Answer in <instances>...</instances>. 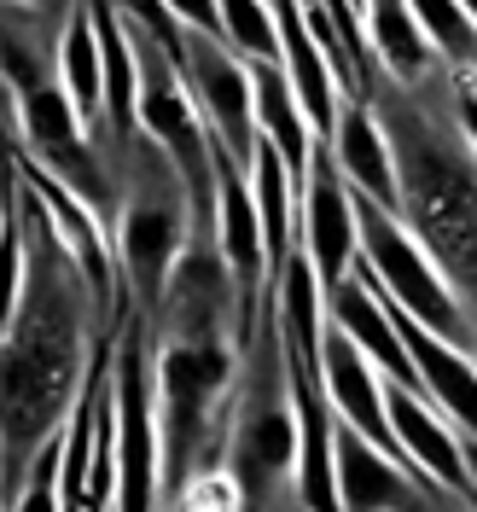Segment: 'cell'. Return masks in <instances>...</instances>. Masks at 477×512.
Masks as SVG:
<instances>
[{
	"label": "cell",
	"mask_w": 477,
	"mask_h": 512,
	"mask_svg": "<svg viewBox=\"0 0 477 512\" xmlns=\"http://www.w3.org/2000/svg\"><path fill=\"white\" fill-rule=\"evenodd\" d=\"M222 472L239 489V512H297V408H291L286 344L274 320V286L262 297L239 355Z\"/></svg>",
	"instance_id": "obj_3"
},
{
	"label": "cell",
	"mask_w": 477,
	"mask_h": 512,
	"mask_svg": "<svg viewBox=\"0 0 477 512\" xmlns=\"http://www.w3.org/2000/svg\"><path fill=\"white\" fill-rule=\"evenodd\" d=\"M332 478H338V507L344 512H466L443 483L390 460L367 437L332 419Z\"/></svg>",
	"instance_id": "obj_8"
},
{
	"label": "cell",
	"mask_w": 477,
	"mask_h": 512,
	"mask_svg": "<svg viewBox=\"0 0 477 512\" xmlns=\"http://www.w3.org/2000/svg\"><path fill=\"white\" fill-rule=\"evenodd\" d=\"M175 70L187 82L198 117L210 128L216 158H227L233 169H251L256 152V111H251V64L239 59L227 41L216 35H175Z\"/></svg>",
	"instance_id": "obj_7"
},
{
	"label": "cell",
	"mask_w": 477,
	"mask_h": 512,
	"mask_svg": "<svg viewBox=\"0 0 477 512\" xmlns=\"http://www.w3.org/2000/svg\"><path fill=\"white\" fill-rule=\"evenodd\" d=\"M320 390H326V408H332L338 425H350L355 437H367V443L379 448V454H390V460L414 466V460L402 454V443H396L390 419H384V379L373 373V361L355 350L338 326L320 332Z\"/></svg>",
	"instance_id": "obj_10"
},
{
	"label": "cell",
	"mask_w": 477,
	"mask_h": 512,
	"mask_svg": "<svg viewBox=\"0 0 477 512\" xmlns=\"http://www.w3.org/2000/svg\"><path fill=\"white\" fill-rule=\"evenodd\" d=\"M361 99L390 140L402 222L437 262L477 338V146L460 117V76L431 70L425 82H390L373 64Z\"/></svg>",
	"instance_id": "obj_2"
},
{
	"label": "cell",
	"mask_w": 477,
	"mask_h": 512,
	"mask_svg": "<svg viewBox=\"0 0 477 512\" xmlns=\"http://www.w3.org/2000/svg\"><path fill=\"white\" fill-rule=\"evenodd\" d=\"M297 512H303V507H297Z\"/></svg>",
	"instance_id": "obj_24"
},
{
	"label": "cell",
	"mask_w": 477,
	"mask_h": 512,
	"mask_svg": "<svg viewBox=\"0 0 477 512\" xmlns=\"http://www.w3.org/2000/svg\"><path fill=\"white\" fill-rule=\"evenodd\" d=\"M0 216H6V204H0Z\"/></svg>",
	"instance_id": "obj_23"
},
{
	"label": "cell",
	"mask_w": 477,
	"mask_h": 512,
	"mask_svg": "<svg viewBox=\"0 0 477 512\" xmlns=\"http://www.w3.org/2000/svg\"><path fill=\"white\" fill-rule=\"evenodd\" d=\"M460 117H466V134H472V146H477V99L466 82H460Z\"/></svg>",
	"instance_id": "obj_18"
},
{
	"label": "cell",
	"mask_w": 477,
	"mask_h": 512,
	"mask_svg": "<svg viewBox=\"0 0 477 512\" xmlns=\"http://www.w3.org/2000/svg\"><path fill=\"white\" fill-rule=\"evenodd\" d=\"M384 419H390L402 454L414 460L419 472L431 483H443L466 512H477V483H472V472H466V454H460V431H454L425 396L402 390V384H384Z\"/></svg>",
	"instance_id": "obj_11"
},
{
	"label": "cell",
	"mask_w": 477,
	"mask_h": 512,
	"mask_svg": "<svg viewBox=\"0 0 477 512\" xmlns=\"http://www.w3.org/2000/svg\"><path fill=\"white\" fill-rule=\"evenodd\" d=\"M361 30H367V53L379 64V76L390 82H425L431 70H443L408 0H361Z\"/></svg>",
	"instance_id": "obj_15"
},
{
	"label": "cell",
	"mask_w": 477,
	"mask_h": 512,
	"mask_svg": "<svg viewBox=\"0 0 477 512\" xmlns=\"http://www.w3.org/2000/svg\"><path fill=\"white\" fill-rule=\"evenodd\" d=\"M169 12L175 30H192V35H216L222 41V18H216V0H158Z\"/></svg>",
	"instance_id": "obj_17"
},
{
	"label": "cell",
	"mask_w": 477,
	"mask_h": 512,
	"mask_svg": "<svg viewBox=\"0 0 477 512\" xmlns=\"http://www.w3.org/2000/svg\"><path fill=\"white\" fill-rule=\"evenodd\" d=\"M460 454H466V472H472V483H477V443H466V437H460Z\"/></svg>",
	"instance_id": "obj_19"
},
{
	"label": "cell",
	"mask_w": 477,
	"mask_h": 512,
	"mask_svg": "<svg viewBox=\"0 0 477 512\" xmlns=\"http://www.w3.org/2000/svg\"><path fill=\"white\" fill-rule=\"evenodd\" d=\"M460 12H466V18H472V30H477V0H460Z\"/></svg>",
	"instance_id": "obj_21"
},
{
	"label": "cell",
	"mask_w": 477,
	"mask_h": 512,
	"mask_svg": "<svg viewBox=\"0 0 477 512\" xmlns=\"http://www.w3.org/2000/svg\"><path fill=\"white\" fill-rule=\"evenodd\" d=\"M18 192H24V291L0 332V512L18 501L30 460L64 431L88 379V361L105 344L94 291L76 256L64 251L24 175Z\"/></svg>",
	"instance_id": "obj_1"
},
{
	"label": "cell",
	"mask_w": 477,
	"mask_h": 512,
	"mask_svg": "<svg viewBox=\"0 0 477 512\" xmlns=\"http://www.w3.org/2000/svg\"><path fill=\"white\" fill-rule=\"evenodd\" d=\"M59 88H64L70 111L82 117V128L94 134V146H99L105 105H99V35H94V12H88V0H76V6H70V18H64V35H59Z\"/></svg>",
	"instance_id": "obj_16"
},
{
	"label": "cell",
	"mask_w": 477,
	"mask_h": 512,
	"mask_svg": "<svg viewBox=\"0 0 477 512\" xmlns=\"http://www.w3.org/2000/svg\"><path fill=\"white\" fill-rule=\"evenodd\" d=\"M251 111H256V140H268L280 163H286L291 187H303V175H309V152H315V128L309 117L297 111V99H291L286 76H280V64H251Z\"/></svg>",
	"instance_id": "obj_14"
},
{
	"label": "cell",
	"mask_w": 477,
	"mask_h": 512,
	"mask_svg": "<svg viewBox=\"0 0 477 512\" xmlns=\"http://www.w3.org/2000/svg\"><path fill=\"white\" fill-rule=\"evenodd\" d=\"M111 175H117V222H111L117 280H123L134 315L152 320L163 286L192 239V198L187 181L175 175V163L146 134H134L111 158Z\"/></svg>",
	"instance_id": "obj_4"
},
{
	"label": "cell",
	"mask_w": 477,
	"mask_h": 512,
	"mask_svg": "<svg viewBox=\"0 0 477 512\" xmlns=\"http://www.w3.org/2000/svg\"><path fill=\"white\" fill-rule=\"evenodd\" d=\"M355 239H361L355 262H361V274L373 280V291H384V297H390L408 320H419L431 338H443V344H454L460 355L477 361L472 326L460 315L448 280L437 274V262H431L425 245L408 233V222L390 216V210H379V204H367V198H355Z\"/></svg>",
	"instance_id": "obj_5"
},
{
	"label": "cell",
	"mask_w": 477,
	"mask_h": 512,
	"mask_svg": "<svg viewBox=\"0 0 477 512\" xmlns=\"http://www.w3.org/2000/svg\"><path fill=\"white\" fill-rule=\"evenodd\" d=\"M111 419H117V512H163L152 326L140 315H128L111 338Z\"/></svg>",
	"instance_id": "obj_6"
},
{
	"label": "cell",
	"mask_w": 477,
	"mask_h": 512,
	"mask_svg": "<svg viewBox=\"0 0 477 512\" xmlns=\"http://www.w3.org/2000/svg\"><path fill=\"white\" fill-rule=\"evenodd\" d=\"M297 251L309 256V268H315L320 303H326L332 286L350 280L355 251H361V239H355V192H350V181L338 175L326 140H315L309 175H303V187H297Z\"/></svg>",
	"instance_id": "obj_9"
},
{
	"label": "cell",
	"mask_w": 477,
	"mask_h": 512,
	"mask_svg": "<svg viewBox=\"0 0 477 512\" xmlns=\"http://www.w3.org/2000/svg\"><path fill=\"white\" fill-rule=\"evenodd\" d=\"M6 6H64V0H6Z\"/></svg>",
	"instance_id": "obj_20"
},
{
	"label": "cell",
	"mask_w": 477,
	"mask_h": 512,
	"mask_svg": "<svg viewBox=\"0 0 477 512\" xmlns=\"http://www.w3.org/2000/svg\"><path fill=\"white\" fill-rule=\"evenodd\" d=\"M163 512H204V507H187V501H175V507H163Z\"/></svg>",
	"instance_id": "obj_22"
},
{
	"label": "cell",
	"mask_w": 477,
	"mask_h": 512,
	"mask_svg": "<svg viewBox=\"0 0 477 512\" xmlns=\"http://www.w3.org/2000/svg\"><path fill=\"white\" fill-rule=\"evenodd\" d=\"M367 286H373V280H367ZM379 303L390 309V326H396L402 350H408V361H414L425 402H431V408H437L466 443H477V361L472 355H460L454 344H443V338H431V332H425L419 320L402 315L384 291H379Z\"/></svg>",
	"instance_id": "obj_12"
},
{
	"label": "cell",
	"mask_w": 477,
	"mask_h": 512,
	"mask_svg": "<svg viewBox=\"0 0 477 512\" xmlns=\"http://www.w3.org/2000/svg\"><path fill=\"white\" fill-rule=\"evenodd\" d=\"M326 152L338 163V175L350 181L355 198L379 204L390 216H402V187H396V158H390V140H384V123L373 117L367 99H338V117H332V134H326Z\"/></svg>",
	"instance_id": "obj_13"
}]
</instances>
